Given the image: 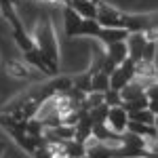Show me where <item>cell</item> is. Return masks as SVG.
<instances>
[{"mask_svg":"<svg viewBox=\"0 0 158 158\" xmlns=\"http://www.w3.org/2000/svg\"><path fill=\"white\" fill-rule=\"evenodd\" d=\"M97 38L106 47H110V44H116V42H124L129 38V32L124 27H101Z\"/></svg>","mask_w":158,"mask_h":158,"instance_id":"obj_7","label":"cell"},{"mask_svg":"<svg viewBox=\"0 0 158 158\" xmlns=\"http://www.w3.org/2000/svg\"><path fill=\"white\" fill-rule=\"evenodd\" d=\"M13 38L17 40V44H19V49L23 51H30V49H34V40H32V36L25 32L23 27H19V30H13Z\"/></svg>","mask_w":158,"mask_h":158,"instance_id":"obj_12","label":"cell"},{"mask_svg":"<svg viewBox=\"0 0 158 158\" xmlns=\"http://www.w3.org/2000/svg\"><path fill=\"white\" fill-rule=\"evenodd\" d=\"M95 21L99 23V27H124V15L118 13L116 9H112L108 4L97 2V17Z\"/></svg>","mask_w":158,"mask_h":158,"instance_id":"obj_3","label":"cell"},{"mask_svg":"<svg viewBox=\"0 0 158 158\" xmlns=\"http://www.w3.org/2000/svg\"><path fill=\"white\" fill-rule=\"evenodd\" d=\"M127 122H129V114L116 106V108H108V116H106V127L114 135H122L127 131Z\"/></svg>","mask_w":158,"mask_h":158,"instance_id":"obj_4","label":"cell"},{"mask_svg":"<svg viewBox=\"0 0 158 158\" xmlns=\"http://www.w3.org/2000/svg\"><path fill=\"white\" fill-rule=\"evenodd\" d=\"M103 103L108 106V108H116V106H120L122 103V99H120V93L118 91H106L103 93Z\"/></svg>","mask_w":158,"mask_h":158,"instance_id":"obj_14","label":"cell"},{"mask_svg":"<svg viewBox=\"0 0 158 158\" xmlns=\"http://www.w3.org/2000/svg\"><path fill=\"white\" fill-rule=\"evenodd\" d=\"M131 80H135V61L127 59L110 74V91H122Z\"/></svg>","mask_w":158,"mask_h":158,"instance_id":"obj_2","label":"cell"},{"mask_svg":"<svg viewBox=\"0 0 158 158\" xmlns=\"http://www.w3.org/2000/svg\"><path fill=\"white\" fill-rule=\"evenodd\" d=\"M80 21H82V17H78L70 6L63 9V30H65V36L68 38H74V34H76Z\"/></svg>","mask_w":158,"mask_h":158,"instance_id":"obj_9","label":"cell"},{"mask_svg":"<svg viewBox=\"0 0 158 158\" xmlns=\"http://www.w3.org/2000/svg\"><path fill=\"white\" fill-rule=\"evenodd\" d=\"M68 6L82 19H95L97 17V0H70Z\"/></svg>","mask_w":158,"mask_h":158,"instance_id":"obj_6","label":"cell"},{"mask_svg":"<svg viewBox=\"0 0 158 158\" xmlns=\"http://www.w3.org/2000/svg\"><path fill=\"white\" fill-rule=\"evenodd\" d=\"M110 89V76L103 72H97L91 76V91L93 93H106Z\"/></svg>","mask_w":158,"mask_h":158,"instance_id":"obj_11","label":"cell"},{"mask_svg":"<svg viewBox=\"0 0 158 158\" xmlns=\"http://www.w3.org/2000/svg\"><path fill=\"white\" fill-rule=\"evenodd\" d=\"M34 47H36L42 57L57 65V57H59V44H57V38H55V30H53V23L47 15H42L38 19V25H36V34H34Z\"/></svg>","mask_w":158,"mask_h":158,"instance_id":"obj_1","label":"cell"},{"mask_svg":"<svg viewBox=\"0 0 158 158\" xmlns=\"http://www.w3.org/2000/svg\"><path fill=\"white\" fill-rule=\"evenodd\" d=\"M129 120H135V122H141V124H156V114L150 112V110H137L133 114H129Z\"/></svg>","mask_w":158,"mask_h":158,"instance_id":"obj_13","label":"cell"},{"mask_svg":"<svg viewBox=\"0 0 158 158\" xmlns=\"http://www.w3.org/2000/svg\"><path fill=\"white\" fill-rule=\"evenodd\" d=\"M2 152H4V146H2V143H0V156H2Z\"/></svg>","mask_w":158,"mask_h":158,"instance_id":"obj_16","label":"cell"},{"mask_svg":"<svg viewBox=\"0 0 158 158\" xmlns=\"http://www.w3.org/2000/svg\"><path fill=\"white\" fill-rule=\"evenodd\" d=\"M34 156H36V158H55L49 152V148H47V146H44V148H38L36 152H34Z\"/></svg>","mask_w":158,"mask_h":158,"instance_id":"obj_15","label":"cell"},{"mask_svg":"<svg viewBox=\"0 0 158 158\" xmlns=\"http://www.w3.org/2000/svg\"><path fill=\"white\" fill-rule=\"evenodd\" d=\"M82 158H95V156H89V154H85V156H82Z\"/></svg>","mask_w":158,"mask_h":158,"instance_id":"obj_17","label":"cell"},{"mask_svg":"<svg viewBox=\"0 0 158 158\" xmlns=\"http://www.w3.org/2000/svg\"><path fill=\"white\" fill-rule=\"evenodd\" d=\"M99 23L95 21V19H82L80 21V25H78V30H76V34H74V38L76 36H89V38H97L99 34Z\"/></svg>","mask_w":158,"mask_h":158,"instance_id":"obj_10","label":"cell"},{"mask_svg":"<svg viewBox=\"0 0 158 158\" xmlns=\"http://www.w3.org/2000/svg\"><path fill=\"white\" fill-rule=\"evenodd\" d=\"M23 55H25V61H27L30 65H34L38 72H42V74H57V65L49 63V61L42 57V53H40L36 47L30 49V51H25Z\"/></svg>","mask_w":158,"mask_h":158,"instance_id":"obj_5","label":"cell"},{"mask_svg":"<svg viewBox=\"0 0 158 158\" xmlns=\"http://www.w3.org/2000/svg\"><path fill=\"white\" fill-rule=\"evenodd\" d=\"M127 131L139 135L143 139H156V124H141V122L129 120L127 122Z\"/></svg>","mask_w":158,"mask_h":158,"instance_id":"obj_8","label":"cell"}]
</instances>
